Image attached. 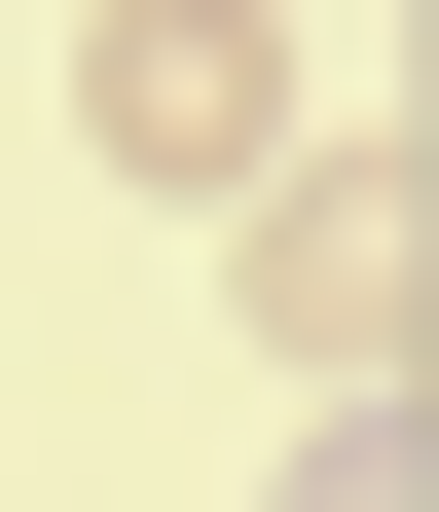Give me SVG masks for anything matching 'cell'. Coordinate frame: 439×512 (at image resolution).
Segmentation results:
<instances>
[{"instance_id": "cell-1", "label": "cell", "mask_w": 439, "mask_h": 512, "mask_svg": "<svg viewBox=\"0 0 439 512\" xmlns=\"http://www.w3.org/2000/svg\"><path fill=\"white\" fill-rule=\"evenodd\" d=\"M220 220H257V330L330 366V403H403V330H439V147H403V110H366V147L293 110V147L220 183Z\"/></svg>"}, {"instance_id": "cell-2", "label": "cell", "mask_w": 439, "mask_h": 512, "mask_svg": "<svg viewBox=\"0 0 439 512\" xmlns=\"http://www.w3.org/2000/svg\"><path fill=\"white\" fill-rule=\"evenodd\" d=\"M74 110H110L147 183H257V147H293V0H110V37H74Z\"/></svg>"}, {"instance_id": "cell-3", "label": "cell", "mask_w": 439, "mask_h": 512, "mask_svg": "<svg viewBox=\"0 0 439 512\" xmlns=\"http://www.w3.org/2000/svg\"><path fill=\"white\" fill-rule=\"evenodd\" d=\"M293 512H439V476H403V403H330V476H293Z\"/></svg>"}]
</instances>
